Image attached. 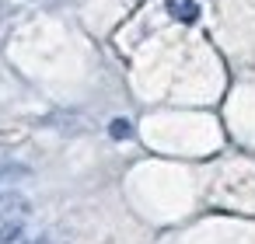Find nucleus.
Masks as SVG:
<instances>
[{"label": "nucleus", "instance_id": "1", "mask_svg": "<svg viewBox=\"0 0 255 244\" xmlns=\"http://www.w3.org/2000/svg\"><path fill=\"white\" fill-rule=\"evenodd\" d=\"M28 206L21 195H0V244H18L25 230Z\"/></svg>", "mask_w": 255, "mask_h": 244}, {"label": "nucleus", "instance_id": "2", "mask_svg": "<svg viewBox=\"0 0 255 244\" xmlns=\"http://www.w3.org/2000/svg\"><path fill=\"white\" fill-rule=\"evenodd\" d=\"M168 11H171V18H178V21H185V25H192V21L199 18V4H196V0H171Z\"/></svg>", "mask_w": 255, "mask_h": 244}, {"label": "nucleus", "instance_id": "3", "mask_svg": "<svg viewBox=\"0 0 255 244\" xmlns=\"http://www.w3.org/2000/svg\"><path fill=\"white\" fill-rule=\"evenodd\" d=\"M109 133H112L116 140H126V136H133V126H129L126 119H116V122L109 126Z\"/></svg>", "mask_w": 255, "mask_h": 244}]
</instances>
